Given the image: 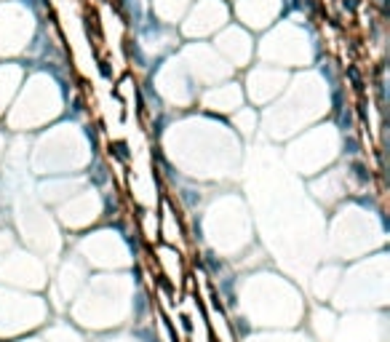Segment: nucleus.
Instances as JSON below:
<instances>
[{"instance_id": "obj_1", "label": "nucleus", "mask_w": 390, "mask_h": 342, "mask_svg": "<svg viewBox=\"0 0 390 342\" xmlns=\"http://www.w3.org/2000/svg\"><path fill=\"white\" fill-rule=\"evenodd\" d=\"M240 311L254 327H297L305 315L302 294L275 273H257L240 286Z\"/></svg>"}, {"instance_id": "obj_2", "label": "nucleus", "mask_w": 390, "mask_h": 342, "mask_svg": "<svg viewBox=\"0 0 390 342\" xmlns=\"http://www.w3.org/2000/svg\"><path fill=\"white\" fill-rule=\"evenodd\" d=\"M129 276H96L94 281L83 289V294L67 308L70 315L80 327L86 329H110L126 324L131 305V283L126 281Z\"/></svg>"}, {"instance_id": "obj_3", "label": "nucleus", "mask_w": 390, "mask_h": 342, "mask_svg": "<svg viewBox=\"0 0 390 342\" xmlns=\"http://www.w3.org/2000/svg\"><path fill=\"white\" fill-rule=\"evenodd\" d=\"M388 302V259L385 254H375L369 262H361L340 278L334 292V305L340 311H361V308H385Z\"/></svg>"}, {"instance_id": "obj_4", "label": "nucleus", "mask_w": 390, "mask_h": 342, "mask_svg": "<svg viewBox=\"0 0 390 342\" xmlns=\"http://www.w3.org/2000/svg\"><path fill=\"white\" fill-rule=\"evenodd\" d=\"M48 321V302L43 297L0 289V337H16Z\"/></svg>"}, {"instance_id": "obj_5", "label": "nucleus", "mask_w": 390, "mask_h": 342, "mask_svg": "<svg viewBox=\"0 0 390 342\" xmlns=\"http://www.w3.org/2000/svg\"><path fill=\"white\" fill-rule=\"evenodd\" d=\"M337 145H340V136L331 126H318V131H310L305 134L297 142L291 145L289 152H286V161L291 169H297L300 174H315L321 166L331 164V158L337 155Z\"/></svg>"}, {"instance_id": "obj_6", "label": "nucleus", "mask_w": 390, "mask_h": 342, "mask_svg": "<svg viewBox=\"0 0 390 342\" xmlns=\"http://www.w3.org/2000/svg\"><path fill=\"white\" fill-rule=\"evenodd\" d=\"M38 86H41V89H35V80H30V86L22 94L16 110L11 113V118H8V123H11L14 129L27 131V129L43 123V120H48V118H54V115L59 113V99H57L54 89H48L51 83H48L45 75H38Z\"/></svg>"}, {"instance_id": "obj_7", "label": "nucleus", "mask_w": 390, "mask_h": 342, "mask_svg": "<svg viewBox=\"0 0 390 342\" xmlns=\"http://www.w3.org/2000/svg\"><path fill=\"white\" fill-rule=\"evenodd\" d=\"M331 342H388V321L385 313L353 311L342 321H337Z\"/></svg>"}, {"instance_id": "obj_8", "label": "nucleus", "mask_w": 390, "mask_h": 342, "mask_svg": "<svg viewBox=\"0 0 390 342\" xmlns=\"http://www.w3.org/2000/svg\"><path fill=\"white\" fill-rule=\"evenodd\" d=\"M0 281H8L14 286H30V289H43L45 268L38 257L27 252H14L8 257H0Z\"/></svg>"}, {"instance_id": "obj_9", "label": "nucleus", "mask_w": 390, "mask_h": 342, "mask_svg": "<svg viewBox=\"0 0 390 342\" xmlns=\"http://www.w3.org/2000/svg\"><path fill=\"white\" fill-rule=\"evenodd\" d=\"M80 254L86 257V262H94L96 268H120L126 265V249L118 238H113L110 233H96V236H86L80 241Z\"/></svg>"}, {"instance_id": "obj_10", "label": "nucleus", "mask_w": 390, "mask_h": 342, "mask_svg": "<svg viewBox=\"0 0 390 342\" xmlns=\"http://www.w3.org/2000/svg\"><path fill=\"white\" fill-rule=\"evenodd\" d=\"M19 38H30V16L22 14L19 6L0 8V54H16L24 45Z\"/></svg>"}, {"instance_id": "obj_11", "label": "nucleus", "mask_w": 390, "mask_h": 342, "mask_svg": "<svg viewBox=\"0 0 390 342\" xmlns=\"http://www.w3.org/2000/svg\"><path fill=\"white\" fill-rule=\"evenodd\" d=\"M227 22V8L222 0H201L198 6H193V11L187 16L185 32L187 35H209V32L225 27Z\"/></svg>"}, {"instance_id": "obj_12", "label": "nucleus", "mask_w": 390, "mask_h": 342, "mask_svg": "<svg viewBox=\"0 0 390 342\" xmlns=\"http://www.w3.org/2000/svg\"><path fill=\"white\" fill-rule=\"evenodd\" d=\"M102 211V201L99 195L86 190L83 195H73L64 201V206L59 208V220L67 227H83V225H91Z\"/></svg>"}, {"instance_id": "obj_13", "label": "nucleus", "mask_w": 390, "mask_h": 342, "mask_svg": "<svg viewBox=\"0 0 390 342\" xmlns=\"http://www.w3.org/2000/svg\"><path fill=\"white\" fill-rule=\"evenodd\" d=\"M286 80H289L286 73L262 64V67H257V70L249 73L246 86H249V94H252V99H254L257 104H265V102H270V99H275V97L286 89Z\"/></svg>"}, {"instance_id": "obj_14", "label": "nucleus", "mask_w": 390, "mask_h": 342, "mask_svg": "<svg viewBox=\"0 0 390 342\" xmlns=\"http://www.w3.org/2000/svg\"><path fill=\"white\" fill-rule=\"evenodd\" d=\"M217 51L227 57L236 67H246V62L252 59V41L240 27H227L217 38Z\"/></svg>"}, {"instance_id": "obj_15", "label": "nucleus", "mask_w": 390, "mask_h": 342, "mask_svg": "<svg viewBox=\"0 0 390 342\" xmlns=\"http://www.w3.org/2000/svg\"><path fill=\"white\" fill-rule=\"evenodd\" d=\"M281 8V0H238L236 11L249 27H268Z\"/></svg>"}, {"instance_id": "obj_16", "label": "nucleus", "mask_w": 390, "mask_h": 342, "mask_svg": "<svg viewBox=\"0 0 390 342\" xmlns=\"http://www.w3.org/2000/svg\"><path fill=\"white\" fill-rule=\"evenodd\" d=\"M201 102L206 110H217V113H236L240 104H243V91L238 83H225V86H214L209 89Z\"/></svg>"}, {"instance_id": "obj_17", "label": "nucleus", "mask_w": 390, "mask_h": 342, "mask_svg": "<svg viewBox=\"0 0 390 342\" xmlns=\"http://www.w3.org/2000/svg\"><path fill=\"white\" fill-rule=\"evenodd\" d=\"M340 278H342V270L334 268V265H324V268L315 270L313 278H310V294L315 297V302H326L334 297Z\"/></svg>"}, {"instance_id": "obj_18", "label": "nucleus", "mask_w": 390, "mask_h": 342, "mask_svg": "<svg viewBox=\"0 0 390 342\" xmlns=\"http://www.w3.org/2000/svg\"><path fill=\"white\" fill-rule=\"evenodd\" d=\"M337 313L331 311V308H324V305H318L313 308L310 313V321H308V327H310V334H313L318 342H331L334 340V329H337Z\"/></svg>"}, {"instance_id": "obj_19", "label": "nucleus", "mask_w": 390, "mask_h": 342, "mask_svg": "<svg viewBox=\"0 0 390 342\" xmlns=\"http://www.w3.org/2000/svg\"><path fill=\"white\" fill-rule=\"evenodd\" d=\"M19 80H22V67H16V64L0 67V113L6 110V104L11 102V97L19 89Z\"/></svg>"}, {"instance_id": "obj_20", "label": "nucleus", "mask_w": 390, "mask_h": 342, "mask_svg": "<svg viewBox=\"0 0 390 342\" xmlns=\"http://www.w3.org/2000/svg\"><path fill=\"white\" fill-rule=\"evenodd\" d=\"M158 254H161L158 259H161V265H164V276L174 283V286H180L182 278H185V273H182V259H180V254H177V249H174V246H161Z\"/></svg>"}, {"instance_id": "obj_21", "label": "nucleus", "mask_w": 390, "mask_h": 342, "mask_svg": "<svg viewBox=\"0 0 390 342\" xmlns=\"http://www.w3.org/2000/svg\"><path fill=\"white\" fill-rule=\"evenodd\" d=\"M152 6H155V14L161 16V19L177 22L185 14V8H187V0H155Z\"/></svg>"}, {"instance_id": "obj_22", "label": "nucleus", "mask_w": 390, "mask_h": 342, "mask_svg": "<svg viewBox=\"0 0 390 342\" xmlns=\"http://www.w3.org/2000/svg\"><path fill=\"white\" fill-rule=\"evenodd\" d=\"M246 342H310L305 334L297 332H265V334H254Z\"/></svg>"}, {"instance_id": "obj_23", "label": "nucleus", "mask_w": 390, "mask_h": 342, "mask_svg": "<svg viewBox=\"0 0 390 342\" xmlns=\"http://www.w3.org/2000/svg\"><path fill=\"white\" fill-rule=\"evenodd\" d=\"M257 120H259L257 110H243V107H240V113L233 118V123H236V129H238L243 136H252L257 129Z\"/></svg>"}, {"instance_id": "obj_24", "label": "nucleus", "mask_w": 390, "mask_h": 342, "mask_svg": "<svg viewBox=\"0 0 390 342\" xmlns=\"http://www.w3.org/2000/svg\"><path fill=\"white\" fill-rule=\"evenodd\" d=\"M6 236H8V233H0V252L8 249V238H6Z\"/></svg>"}, {"instance_id": "obj_25", "label": "nucleus", "mask_w": 390, "mask_h": 342, "mask_svg": "<svg viewBox=\"0 0 390 342\" xmlns=\"http://www.w3.org/2000/svg\"><path fill=\"white\" fill-rule=\"evenodd\" d=\"M110 342H129V340H110Z\"/></svg>"}]
</instances>
